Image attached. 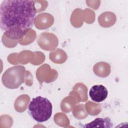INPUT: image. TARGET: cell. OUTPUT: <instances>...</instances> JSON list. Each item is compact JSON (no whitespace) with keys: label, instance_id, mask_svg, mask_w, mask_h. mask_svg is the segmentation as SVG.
<instances>
[{"label":"cell","instance_id":"5b68a950","mask_svg":"<svg viewBox=\"0 0 128 128\" xmlns=\"http://www.w3.org/2000/svg\"><path fill=\"white\" fill-rule=\"evenodd\" d=\"M113 124L111 120L106 117L105 118H96L93 121L86 124L84 128H112Z\"/></svg>","mask_w":128,"mask_h":128},{"label":"cell","instance_id":"277c9868","mask_svg":"<svg viewBox=\"0 0 128 128\" xmlns=\"http://www.w3.org/2000/svg\"><path fill=\"white\" fill-rule=\"evenodd\" d=\"M108 95L107 88L102 84L93 86L89 92V96L92 100L100 102L104 100Z\"/></svg>","mask_w":128,"mask_h":128},{"label":"cell","instance_id":"7a4b0ae2","mask_svg":"<svg viewBox=\"0 0 128 128\" xmlns=\"http://www.w3.org/2000/svg\"><path fill=\"white\" fill-rule=\"evenodd\" d=\"M28 114L38 122H42L50 119L52 112V105L46 98L38 96L32 99L28 106Z\"/></svg>","mask_w":128,"mask_h":128},{"label":"cell","instance_id":"3957f363","mask_svg":"<svg viewBox=\"0 0 128 128\" xmlns=\"http://www.w3.org/2000/svg\"><path fill=\"white\" fill-rule=\"evenodd\" d=\"M25 68L16 66L8 69L2 76L3 84L8 88H16L24 82Z\"/></svg>","mask_w":128,"mask_h":128},{"label":"cell","instance_id":"6da1fadb","mask_svg":"<svg viewBox=\"0 0 128 128\" xmlns=\"http://www.w3.org/2000/svg\"><path fill=\"white\" fill-rule=\"evenodd\" d=\"M36 14L34 0H4L0 6V28L8 38L18 40L33 26Z\"/></svg>","mask_w":128,"mask_h":128}]
</instances>
